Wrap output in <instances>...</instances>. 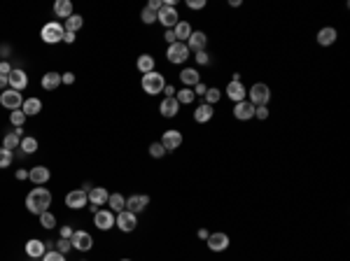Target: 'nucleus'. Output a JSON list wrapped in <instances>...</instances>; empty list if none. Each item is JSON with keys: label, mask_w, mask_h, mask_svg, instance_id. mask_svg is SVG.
Listing matches in <instances>:
<instances>
[{"label": "nucleus", "mask_w": 350, "mask_h": 261, "mask_svg": "<svg viewBox=\"0 0 350 261\" xmlns=\"http://www.w3.org/2000/svg\"><path fill=\"white\" fill-rule=\"evenodd\" d=\"M70 242H73V249H77V252H89V249L94 247V238L87 231H75Z\"/></svg>", "instance_id": "obj_12"}, {"label": "nucleus", "mask_w": 350, "mask_h": 261, "mask_svg": "<svg viewBox=\"0 0 350 261\" xmlns=\"http://www.w3.org/2000/svg\"><path fill=\"white\" fill-rule=\"evenodd\" d=\"M21 138H24V128H14V131H10V133L3 138V147L5 149H19V145H21Z\"/></svg>", "instance_id": "obj_22"}, {"label": "nucleus", "mask_w": 350, "mask_h": 261, "mask_svg": "<svg viewBox=\"0 0 350 261\" xmlns=\"http://www.w3.org/2000/svg\"><path fill=\"white\" fill-rule=\"evenodd\" d=\"M194 59H196V63H199V66H208V63H210V56L206 52H199Z\"/></svg>", "instance_id": "obj_45"}, {"label": "nucleus", "mask_w": 350, "mask_h": 261, "mask_svg": "<svg viewBox=\"0 0 350 261\" xmlns=\"http://www.w3.org/2000/svg\"><path fill=\"white\" fill-rule=\"evenodd\" d=\"M163 40L168 42V45H173V42H178V40H175V33H173V28H168V31H166V33H163Z\"/></svg>", "instance_id": "obj_52"}, {"label": "nucleus", "mask_w": 350, "mask_h": 261, "mask_svg": "<svg viewBox=\"0 0 350 261\" xmlns=\"http://www.w3.org/2000/svg\"><path fill=\"white\" fill-rule=\"evenodd\" d=\"M40 224H42L45 228H54V226H56V217L47 210V212H42V214H40Z\"/></svg>", "instance_id": "obj_39"}, {"label": "nucleus", "mask_w": 350, "mask_h": 261, "mask_svg": "<svg viewBox=\"0 0 350 261\" xmlns=\"http://www.w3.org/2000/svg\"><path fill=\"white\" fill-rule=\"evenodd\" d=\"M108 205L110 208L108 210H112V212H121V210H126V198L121 194H110V198H108Z\"/></svg>", "instance_id": "obj_32"}, {"label": "nucleus", "mask_w": 350, "mask_h": 261, "mask_svg": "<svg viewBox=\"0 0 350 261\" xmlns=\"http://www.w3.org/2000/svg\"><path fill=\"white\" fill-rule=\"evenodd\" d=\"M163 94H166V98H173V96H175V89H173V87H170V84H168V87L163 89Z\"/></svg>", "instance_id": "obj_56"}, {"label": "nucleus", "mask_w": 350, "mask_h": 261, "mask_svg": "<svg viewBox=\"0 0 350 261\" xmlns=\"http://www.w3.org/2000/svg\"><path fill=\"white\" fill-rule=\"evenodd\" d=\"M180 82L187 89H192V87H196V84L201 82V75H199V70H196V68H185V70L180 73Z\"/></svg>", "instance_id": "obj_24"}, {"label": "nucleus", "mask_w": 350, "mask_h": 261, "mask_svg": "<svg viewBox=\"0 0 350 261\" xmlns=\"http://www.w3.org/2000/svg\"><path fill=\"white\" fill-rule=\"evenodd\" d=\"M161 145H163L166 152H175V149L182 145V133H180V131H175V128L166 131V133L161 135Z\"/></svg>", "instance_id": "obj_14"}, {"label": "nucleus", "mask_w": 350, "mask_h": 261, "mask_svg": "<svg viewBox=\"0 0 350 261\" xmlns=\"http://www.w3.org/2000/svg\"><path fill=\"white\" fill-rule=\"evenodd\" d=\"M63 42L73 45V42H75V33H68V31H66V35H63Z\"/></svg>", "instance_id": "obj_55"}, {"label": "nucleus", "mask_w": 350, "mask_h": 261, "mask_svg": "<svg viewBox=\"0 0 350 261\" xmlns=\"http://www.w3.org/2000/svg\"><path fill=\"white\" fill-rule=\"evenodd\" d=\"M54 14L59 19H68V17H73V3L70 0H56L54 3Z\"/></svg>", "instance_id": "obj_28"}, {"label": "nucleus", "mask_w": 350, "mask_h": 261, "mask_svg": "<svg viewBox=\"0 0 350 261\" xmlns=\"http://www.w3.org/2000/svg\"><path fill=\"white\" fill-rule=\"evenodd\" d=\"M255 117L257 119H269V105H259V107H255Z\"/></svg>", "instance_id": "obj_44"}, {"label": "nucleus", "mask_w": 350, "mask_h": 261, "mask_svg": "<svg viewBox=\"0 0 350 261\" xmlns=\"http://www.w3.org/2000/svg\"><path fill=\"white\" fill-rule=\"evenodd\" d=\"M208 231H206V228H199V238H201V240H208Z\"/></svg>", "instance_id": "obj_57"}, {"label": "nucleus", "mask_w": 350, "mask_h": 261, "mask_svg": "<svg viewBox=\"0 0 350 261\" xmlns=\"http://www.w3.org/2000/svg\"><path fill=\"white\" fill-rule=\"evenodd\" d=\"M115 217H117V214L112 212V210L101 208L98 212L94 214V224H96V228H101V231H110V228L115 226Z\"/></svg>", "instance_id": "obj_11"}, {"label": "nucleus", "mask_w": 350, "mask_h": 261, "mask_svg": "<svg viewBox=\"0 0 350 261\" xmlns=\"http://www.w3.org/2000/svg\"><path fill=\"white\" fill-rule=\"evenodd\" d=\"M187 7L189 10H203V7H206V0H187Z\"/></svg>", "instance_id": "obj_46"}, {"label": "nucleus", "mask_w": 350, "mask_h": 261, "mask_svg": "<svg viewBox=\"0 0 350 261\" xmlns=\"http://www.w3.org/2000/svg\"><path fill=\"white\" fill-rule=\"evenodd\" d=\"M12 73V66L7 61H0V75H10Z\"/></svg>", "instance_id": "obj_51"}, {"label": "nucleus", "mask_w": 350, "mask_h": 261, "mask_svg": "<svg viewBox=\"0 0 350 261\" xmlns=\"http://www.w3.org/2000/svg\"><path fill=\"white\" fill-rule=\"evenodd\" d=\"M336 38H338V31L336 28H331V26L317 31V45H320V47H329V45H334Z\"/></svg>", "instance_id": "obj_21"}, {"label": "nucleus", "mask_w": 350, "mask_h": 261, "mask_svg": "<svg viewBox=\"0 0 350 261\" xmlns=\"http://www.w3.org/2000/svg\"><path fill=\"white\" fill-rule=\"evenodd\" d=\"M248 101L252 103L255 107L269 105V101H271V89H269V84H262V82L252 84V89L248 91Z\"/></svg>", "instance_id": "obj_4"}, {"label": "nucleus", "mask_w": 350, "mask_h": 261, "mask_svg": "<svg viewBox=\"0 0 350 261\" xmlns=\"http://www.w3.org/2000/svg\"><path fill=\"white\" fill-rule=\"evenodd\" d=\"M61 84H68V87L75 84V75L73 73H63V75H61Z\"/></svg>", "instance_id": "obj_47"}, {"label": "nucleus", "mask_w": 350, "mask_h": 261, "mask_svg": "<svg viewBox=\"0 0 350 261\" xmlns=\"http://www.w3.org/2000/svg\"><path fill=\"white\" fill-rule=\"evenodd\" d=\"M138 70H140L142 75H147V73H154V59L149 56V54H142V56H138Z\"/></svg>", "instance_id": "obj_31"}, {"label": "nucleus", "mask_w": 350, "mask_h": 261, "mask_svg": "<svg viewBox=\"0 0 350 261\" xmlns=\"http://www.w3.org/2000/svg\"><path fill=\"white\" fill-rule=\"evenodd\" d=\"M227 96H229L234 103H241L248 98V89L243 82H229V87H227Z\"/></svg>", "instance_id": "obj_20"}, {"label": "nucleus", "mask_w": 350, "mask_h": 261, "mask_svg": "<svg viewBox=\"0 0 350 261\" xmlns=\"http://www.w3.org/2000/svg\"><path fill=\"white\" fill-rule=\"evenodd\" d=\"M49 177H52V173H49V168H45V166H35V168L28 170V180L33 182L35 187H40V184L49 182Z\"/></svg>", "instance_id": "obj_19"}, {"label": "nucleus", "mask_w": 350, "mask_h": 261, "mask_svg": "<svg viewBox=\"0 0 350 261\" xmlns=\"http://www.w3.org/2000/svg\"><path fill=\"white\" fill-rule=\"evenodd\" d=\"M234 117L238 121H248V119H252L255 117V105L250 101H241V103H236V107H234Z\"/></svg>", "instance_id": "obj_18"}, {"label": "nucleus", "mask_w": 350, "mask_h": 261, "mask_svg": "<svg viewBox=\"0 0 350 261\" xmlns=\"http://www.w3.org/2000/svg\"><path fill=\"white\" fill-rule=\"evenodd\" d=\"M175 94H178V96H175V101L180 103V105H192V103H194V98H196L194 89H187V87L182 89V91H175Z\"/></svg>", "instance_id": "obj_34"}, {"label": "nucleus", "mask_w": 350, "mask_h": 261, "mask_svg": "<svg viewBox=\"0 0 350 261\" xmlns=\"http://www.w3.org/2000/svg\"><path fill=\"white\" fill-rule=\"evenodd\" d=\"M63 35H66V28H63V24H59V21H49V24H45L40 31L42 42H47V45L63 42Z\"/></svg>", "instance_id": "obj_3"}, {"label": "nucleus", "mask_w": 350, "mask_h": 261, "mask_svg": "<svg viewBox=\"0 0 350 261\" xmlns=\"http://www.w3.org/2000/svg\"><path fill=\"white\" fill-rule=\"evenodd\" d=\"M163 154H166V149H163L161 142H152V145H149V156H154V159H161Z\"/></svg>", "instance_id": "obj_40"}, {"label": "nucleus", "mask_w": 350, "mask_h": 261, "mask_svg": "<svg viewBox=\"0 0 350 261\" xmlns=\"http://www.w3.org/2000/svg\"><path fill=\"white\" fill-rule=\"evenodd\" d=\"M26 114H24V110H14L12 114H10V121H12L14 128H24V124H26Z\"/></svg>", "instance_id": "obj_37"}, {"label": "nucleus", "mask_w": 350, "mask_h": 261, "mask_svg": "<svg viewBox=\"0 0 350 261\" xmlns=\"http://www.w3.org/2000/svg\"><path fill=\"white\" fill-rule=\"evenodd\" d=\"M206 242H208L210 252H224V249L229 247V235L222 233V231H220V233H210Z\"/></svg>", "instance_id": "obj_15"}, {"label": "nucleus", "mask_w": 350, "mask_h": 261, "mask_svg": "<svg viewBox=\"0 0 350 261\" xmlns=\"http://www.w3.org/2000/svg\"><path fill=\"white\" fill-rule=\"evenodd\" d=\"M213 114H215V107L208 105V103H201V105L196 107V112H194V119L199 121V124H206V121L213 119Z\"/></svg>", "instance_id": "obj_27"}, {"label": "nucleus", "mask_w": 350, "mask_h": 261, "mask_svg": "<svg viewBox=\"0 0 350 261\" xmlns=\"http://www.w3.org/2000/svg\"><path fill=\"white\" fill-rule=\"evenodd\" d=\"M73 226H61V238H66V240H70L73 238Z\"/></svg>", "instance_id": "obj_48"}, {"label": "nucleus", "mask_w": 350, "mask_h": 261, "mask_svg": "<svg viewBox=\"0 0 350 261\" xmlns=\"http://www.w3.org/2000/svg\"><path fill=\"white\" fill-rule=\"evenodd\" d=\"M147 7H149V10H152V12H159V10H161V7H163V3H161V0H149V3H147Z\"/></svg>", "instance_id": "obj_50"}, {"label": "nucleus", "mask_w": 350, "mask_h": 261, "mask_svg": "<svg viewBox=\"0 0 350 261\" xmlns=\"http://www.w3.org/2000/svg\"><path fill=\"white\" fill-rule=\"evenodd\" d=\"M21 110H24V114L26 117H33V114H38L42 110V101L40 98H24V105H21Z\"/></svg>", "instance_id": "obj_29"}, {"label": "nucleus", "mask_w": 350, "mask_h": 261, "mask_svg": "<svg viewBox=\"0 0 350 261\" xmlns=\"http://www.w3.org/2000/svg\"><path fill=\"white\" fill-rule=\"evenodd\" d=\"M142 91L149 96H156V94H161L163 89H166V80H163V75L161 73H147V75H142Z\"/></svg>", "instance_id": "obj_2"}, {"label": "nucleus", "mask_w": 350, "mask_h": 261, "mask_svg": "<svg viewBox=\"0 0 350 261\" xmlns=\"http://www.w3.org/2000/svg\"><path fill=\"white\" fill-rule=\"evenodd\" d=\"M42 261H66V254H61L56 249H49V252H45Z\"/></svg>", "instance_id": "obj_42"}, {"label": "nucleus", "mask_w": 350, "mask_h": 261, "mask_svg": "<svg viewBox=\"0 0 350 261\" xmlns=\"http://www.w3.org/2000/svg\"><path fill=\"white\" fill-rule=\"evenodd\" d=\"M115 226L119 228V231H124V233H131V231L138 226V217H135L133 212H128V210H121L115 217Z\"/></svg>", "instance_id": "obj_9"}, {"label": "nucleus", "mask_w": 350, "mask_h": 261, "mask_svg": "<svg viewBox=\"0 0 350 261\" xmlns=\"http://www.w3.org/2000/svg\"><path fill=\"white\" fill-rule=\"evenodd\" d=\"M14 161V152H10V149L0 147V168H10Z\"/></svg>", "instance_id": "obj_38"}, {"label": "nucleus", "mask_w": 350, "mask_h": 261, "mask_svg": "<svg viewBox=\"0 0 350 261\" xmlns=\"http://www.w3.org/2000/svg\"><path fill=\"white\" fill-rule=\"evenodd\" d=\"M82 261H87V259H82Z\"/></svg>", "instance_id": "obj_59"}, {"label": "nucleus", "mask_w": 350, "mask_h": 261, "mask_svg": "<svg viewBox=\"0 0 350 261\" xmlns=\"http://www.w3.org/2000/svg\"><path fill=\"white\" fill-rule=\"evenodd\" d=\"M140 19H142V24H156V12H152L149 7H145L140 14Z\"/></svg>", "instance_id": "obj_41"}, {"label": "nucleus", "mask_w": 350, "mask_h": 261, "mask_svg": "<svg viewBox=\"0 0 350 261\" xmlns=\"http://www.w3.org/2000/svg\"><path fill=\"white\" fill-rule=\"evenodd\" d=\"M45 252H47V247H45V242L38 240V238H31V240L26 242V254L31 256V259H42Z\"/></svg>", "instance_id": "obj_23"}, {"label": "nucleus", "mask_w": 350, "mask_h": 261, "mask_svg": "<svg viewBox=\"0 0 350 261\" xmlns=\"http://www.w3.org/2000/svg\"><path fill=\"white\" fill-rule=\"evenodd\" d=\"M70 249H73V242L66 240V238H61V240L56 242V252H61V254H68Z\"/></svg>", "instance_id": "obj_43"}, {"label": "nucleus", "mask_w": 350, "mask_h": 261, "mask_svg": "<svg viewBox=\"0 0 350 261\" xmlns=\"http://www.w3.org/2000/svg\"><path fill=\"white\" fill-rule=\"evenodd\" d=\"M49 205H52V194H49V189H45V187L31 189V194L26 196V208H28V212L38 214V217H40L42 212H47Z\"/></svg>", "instance_id": "obj_1"}, {"label": "nucleus", "mask_w": 350, "mask_h": 261, "mask_svg": "<svg viewBox=\"0 0 350 261\" xmlns=\"http://www.w3.org/2000/svg\"><path fill=\"white\" fill-rule=\"evenodd\" d=\"M87 198H89V210H91V212L96 214L98 210H101V205H108L110 194H108V189L94 187L91 191H87Z\"/></svg>", "instance_id": "obj_6"}, {"label": "nucleus", "mask_w": 350, "mask_h": 261, "mask_svg": "<svg viewBox=\"0 0 350 261\" xmlns=\"http://www.w3.org/2000/svg\"><path fill=\"white\" fill-rule=\"evenodd\" d=\"M7 82H10V89H14V91H24V89L28 87V75L26 70H21V68H12V73L7 75Z\"/></svg>", "instance_id": "obj_10"}, {"label": "nucleus", "mask_w": 350, "mask_h": 261, "mask_svg": "<svg viewBox=\"0 0 350 261\" xmlns=\"http://www.w3.org/2000/svg\"><path fill=\"white\" fill-rule=\"evenodd\" d=\"M19 149L21 152H24V154H33V152H38V140H35V138H31V135H28V138H21V145H19Z\"/></svg>", "instance_id": "obj_35"}, {"label": "nucleus", "mask_w": 350, "mask_h": 261, "mask_svg": "<svg viewBox=\"0 0 350 261\" xmlns=\"http://www.w3.org/2000/svg\"><path fill=\"white\" fill-rule=\"evenodd\" d=\"M17 180H28V170H24V168H19V170H17Z\"/></svg>", "instance_id": "obj_53"}, {"label": "nucleus", "mask_w": 350, "mask_h": 261, "mask_svg": "<svg viewBox=\"0 0 350 261\" xmlns=\"http://www.w3.org/2000/svg\"><path fill=\"white\" fill-rule=\"evenodd\" d=\"M66 205L70 210H82L84 205H89L87 191H84V189H75V191H70V194L66 196Z\"/></svg>", "instance_id": "obj_13"}, {"label": "nucleus", "mask_w": 350, "mask_h": 261, "mask_svg": "<svg viewBox=\"0 0 350 261\" xmlns=\"http://www.w3.org/2000/svg\"><path fill=\"white\" fill-rule=\"evenodd\" d=\"M147 205H149V196H145V194H133L131 198H126V210L133 214L142 212Z\"/></svg>", "instance_id": "obj_16"}, {"label": "nucleus", "mask_w": 350, "mask_h": 261, "mask_svg": "<svg viewBox=\"0 0 350 261\" xmlns=\"http://www.w3.org/2000/svg\"><path fill=\"white\" fill-rule=\"evenodd\" d=\"M0 105L7 107V110H21L24 105V96L19 91H14V89H5V91H0Z\"/></svg>", "instance_id": "obj_8"}, {"label": "nucleus", "mask_w": 350, "mask_h": 261, "mask_svg": "<svg viewBox=\"0 0 350 261\" xmlns=\"http://www.w3.org/2000/svg\"><path fill=\"white\" fill-rule=\"evenodd\" d=\"M82 26H84V19H82L80 14H73V17H68L66 24H63V28H66L68 33H77Z\"/></svg>", "instance_id": "obj_33"}, {"label": "nucleus", "mask_w": 350, "mask_h": 261, "mask_svg": "<svg viewBox=\"0 0 350 261\" xmlns=\"http://www.w3.org/2000/svg\"><path fill=\"white\" fill-rule=\"evenodd\" d=\"M173 33H175V40L178 42H185L187 45V40L192 38V26H189V21H178V26L173 28Z\"/></svg>", "instance_id": "obj_26"}, {"label": "nucleus", "mask_w": 350, "mask_h": 261, "mask_svg": "<svg viewBox=\"0 0 350 261\" xmlns=\"http://www.w3.org/2000/svg\"><path fill=\"white\" fill-rule=\"evenodd\" d=\"M156 21L161 24L166 31L168 28H175L178 26V21H180V14H178V10L175 7H170V5H163L159 12H156Z\"/></svg>", "instance_id": "obj_7"}, {"label": "nucleus", "mask_w": 350, "mask_h": 261, "mask_svg": "<svg viewBox=\"0 0 350 261\" xmlns=\"http://www.w3.org/2000/svg\"><path fill=\"white\" fill-rule=\"evenodd\" d=\"M178 110H180V103L175 101V96L173 98H163L161 105H159V112H161L163 117H168V119H173L175 114H178Z\"/></svg>", "instance_id": "obj_25"}, {"label": "nucleus", "mask_w": 350, "mask_h": 261, "mask_svg": "<svg viewBox=\"0 0 350 261\" xmlns=\"http://www.w3.org/2000/svg\"><path fill=\"white\" fill-rule=\"evenodd\" d=\"M206 45H208V35L203 33V31H194L192 33V38L187 40V47L189 52H206Z\"/></svg>", "instance_id": "obj_17"}, {"label": "nucleus", "mask_w": 350, "mask_h": 261, "mask_svg": "<svg viewBox=\"0 0 350 261\" xmlns=\"http://www.w3.org/2000/svg\"><path fill=\"white\" fill-rule=\"evenodd\" d=\"M5 87H10V82H7V75H0V91H5Z\"/></svg>", "instance_id": "obj_54"}, {"label": "nucleus", "mask_w": 350, "mask_h": 261, "mask_svg": "<svg viewBox=\"0 0 350 261\" xmlns=\"http://www.w3.org/2000/svg\"><path fill=\"white\" fill-rule=\"evenodd\" d=\"M189 47L185 45V42H173V45H168V49H166V59L170 61V63H175V66H180V63H185V61L189 59Z\"/></svg>", "instance_id": "obj_5"}, {"label": "nucleus", "mask_w": 350, "mask_h": 261, "mask_svg": "<svg viewBox=\"0 0 350 261\" xmlns=\"http://www.w3.org/2000/svg\"><path fill=\"white\" fill-rule=\"evenodd\" d=\"M220 98H222V91H220L217 87H208L206 96H203V103H208V105L215 107V103H220Z\"/></svg>", "instance_id": "obj_36"}, {"label": "nucleus", "mask_w": 350, "mask_h": 261, "mask_svg": "<svg viewBox=\"0 0 350 261\" xmlns=\"http://www.w3.org/2000/svg\"><path fill=\"white\" fill-rule=\"evenodd\" d=\"M206 91H208V87H206L203 82H199V84L194 87V96H206Z\"/></svg>", "instance_id": "obj_49"}, {"label": "nucleus", "mask_w": 350, "mask_h": 261, "mask_svg": "<svg viewBox=\"0 0 350 261\" xmlns=\"http://www.w3.org/2000/svg\"><path fill=\"white\" fill-rule=\"evenodd\" d=\"M61 87V75L59 73H45L42 75V89L47 91H56Z\"/></svg>", "instance_id": "obj_30"}, {"label": "nucleus", "mask_w": 350, "mask_h": 261, "mask_svg": "<svg viewBox=\"0 0 350 261\" xmlns=\"http://www.w3.org/2000/svg\"><path fill=\"white\" fill-rule=\"evenodd\" d=\"M119 261H131V259H119Z\"/></svg>", "instance_id": "obj_58"}]
</instances>
